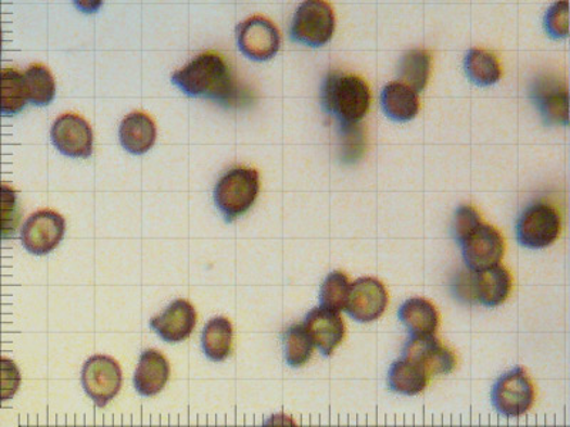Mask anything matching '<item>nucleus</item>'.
Instances as JSON below:
<instances>
[{
	"mask_svg": "<svg viewBox=\"0 0 570 427\" xmlns=\"http://www.w3.org/2000/svg\"><path fill=\"white\" fill-rule=\"evenodd\" d=\"M172 83L189 98L216 100L228 104L237 88L228 63L216 52H204L172 75Z\"/></svg>",
	"mask_w": 570,
	"mask_h": 427,
	"instance_id": "f257e3e1",
	"label": "nucleus"
},
{
	"mask_svg": "<svg viewBox=\"0 0 570 427\" xmlns=\"http://www.w3.org/2000/svg\"><path fill=\"white\" fill-rule=\"evenodd\" d=\"M321 103L328 115L349 129L368 115L371 90L363 77L353 73L332 72L324 80Z\"/></svg>",
	"mask_w": 570,
	"mask_h": 427,
	"instance_id": "f03ea898",
	"label": "nucleus"
},
{
	"mask_svg": "<svg viewBox=\"0 0 570 427\" xmlns=\"http://www.w3.org/2000/svg\"><path fill=\"white\" fill-rule=\"evenodd\" d=\"M259 193L258 171L232 167L218 179L213 191L214 204L227 222L236 221L254 206Z\"/></svg>",
	"mask_w": 570,
	"mask_h": 427,
	"instance_id": "7ed1b4c3",
	"label": "nucleus"
},
{
	"mask_svg": "<svg viewBox=\"0 0 570 427\" xmlns=\"http://www.w3.org/2000/svg\"><path fill=\"white\" fill-rule=\"evenodd\" d=\"M512 289V276L505 267L496 266L490 270L473 272L460 271L455 281L456 298L483 307H499L508 299Z\"/></svg>",
	"mask_w": 570,
	"mask_h": 427,
	"instance_id": "20e7f679",
	"label": "nucleus"
},
{
	"mask_svg": "<svg viewBox=\"0 0 570 427\" xmlns=\"http://www.w3.org/2000/svg\"><path fill=\"white\" fill-rule=\"evenodd\" d=\"M335 30V15L324 0H307L296 9L290 35L295 42L321 48L330 42Z\"/></svg>",
	"mask_w": 570,
	"mask_h": 427,
	"instance_id": "39448f33",
	"label": "nucleus"
},
{
	"mask_svg": "<svg viewBox=\"0 0 570 427\" xmlns=\"http://www.w3.org/2000/svg\"><path fill=\"white\" fill-rule=\"evenodd\" d=\"M562 221L555 207L535 203L521 214L517 224V237L522 247L541 249L549 247L559 238Z\"/></svg>",
	"mask_w": 570,
	"mask_h": 427,
	"instance_id": "423d86ee",
	"label": "nucleus"
},
{
	"mask_svg": "<svg viewBox=\"0 0 570 427\" xmlns=\"http://www.w3.org/2000/svg\"><path fill=\"white\" fill-rule=\"evenodd\" d=\"M492 403L499 415L519 417L535 402V388L522 366L514 367L495 381L491 393Z\"/></svg>",
	"mask_w": 570,
	"mask_h": 427,
	"instance_id": "0eeeda50",
	"label": "nucleus"
},
{
	"mask_svg": "<svg viewBox=\"0 0 570 427\" xmlns=\"http://www.w3.org/2000/svg\"><path fill=\"white\" fill-rule=\"evenodd\" d=\"M236 34L237 47L250 61H270L281 47L280 30L267 17H249L237 26Z\"/></svg>",
	"mask_w": 570,
	"mask_h": 427,
	"instance_id": "6e6552de",
	"label": "nucleus"
},
{
	"mask_svg": "<svg viewBox=\"0 0 570 427\" xmlns=\"http://www.w3.org/2000/svg\"><path fill=\"white\" fill-rule=\"evenodd\" d=\"M66 233V221L61 214L49 210H39L22 227L21 240L27 253L43 257L52 253L61 244Z\"/></svg>",
	"mask_w": 570,
	"mask_h": 427,
	"instance_id": "1a4fd4ad",
	"label": "nucleus"
},
{
	"mask_svg": "<svg viewBox=\"0 0 570 427\" xmlns=\"http://www.w3.org/2000/svg\"><path fill=\"white\" fill-rule=\"evenodd\" d=\"M81 385L91 401L104 407L121 392L123 385L122 367L116 359L94 355L88 359L81 371Z\"/></svg>",
	"mask_w": 570,
	"mask_h": 427,
	"instance_id": "9d476101",
	"label": "nucleus"
},
{
	"mask_svg": "<svg viewBox=\"0 0 570 427\" xmlns=\"http://www.w3.org/2000/svg\"><path fill=\"white\" fill-rule=\"evenodd\" d=\"M403 359L426 372L428 378L448 375L456 366L454 352L433 335L410 336L404 345Z\"/></svg>",
	"mask_w": 570,
	"mask_h": 427,
	"instance_id": "9b49d317",
	"label": "nucleus"
},
{
	"mask_svg": "<svg viewBox=\"0 0 570 427\" xmlns=\"http://www.w3.org/2000/svg\"><path fill=\"white\" fill-rule=\"evenodd\" d=\"M465 266L473 272L499 266L505 254V241L494 225L482 224L460 244Z\"/></svg>",
	"mask_w": 570,
	"mask_h": 427,
	"instance_id": "f8f14e48",
	"label": "nucleus"
},
{
	"mask_svg": "<svg viewBox=\"0 0 570 427\" xmlns=\"http://www.w3.org/2000/svg\"><path fill=\"white\" fill-rule=\"evenodd\" d=\"M50 140L67 157L88 158L93 153V130L88 120L75 113H66L54 120Z\"/></svg>",
	"mask_w": 570,
	"mask_h": 427,
	"instance_id": "ddd939ff",
	"label": "nucleus"
},
{
	"mask_svg": "<svg viewBox=\"0 0 570 427\" xmlns=\"http://www.w3.org/2000/svg\"><path fill=\"white\" fill-rule=\"evenodd\" d=\"M388 306V293L385 285L372 276H364L351 284L349 302L345 311L355 321H377L385 312Z\"/></svg>",
	"mask_w": 570,
	"mask_h": 427,
	"instance_id": "4468645a",
	"label": "nucleus"
},
{
	"mask_svg": "<svg viewBox=\"0 0 570 427\" xmlns=\"http://www.w3.org/2000/svg\"><path fill=\"white\" fill-rule=\"evenodd\" d=\"M195 322H198V312L191 302L187 299H176L150 321V328L164 342L177 344L193 334Z\"/></svg>",
	"mask_w": 570,
	"mask_h": 427,
	"instance_id": "2eb2a0df",
	"label": "nucleus"
},
{
	"mask_svg": "<svg viewBox=\"0 0 570 427\" xmlns=\"http://www.w3.org/2000/svg\"><path fill=\"white\" fill-rule=\"evenodd\" d=\"M303 325L314 347L321 352L322 357H330L345 336V325L340 313L321 307L312 309L305 316Z\"/></svg>",
	"mask_w": 570,
	"mask_h": 427,
	"instance_id": "dca6fc26",
	"label": "nucleus"
},
{
	"mask_svg": "<svg viewBox=\"0 0 570 427\" xmlns=\"http://www.w3.org/2000/svg\"><path fill=\"white\" fill-rule=\"evenodd\" d=\"M168 379H170V365L166 357L156 349L143 352L135 372L136 392L145 398L156 397L162 392Z\"/></svg>",
	"mask_w": 570,
	"mask_h": 427,
	"instance_id": "f3484780",
	"label": "nucleus"
},
{
	"mask_svg": "<svg viewBox=\"0 0 570 427\" xmlns=\"http://www.w3.org/2000/svg\"><path fill=\"white\" fill-rule=\"evenodd\" d=\"M156 122L143 112H134L123 119L118 129V140L127 153L141 156L156 143Z\"/></svg>",
	"mask_w": 570,
	"mask_h": 427,
	"instance_id": "a211bd4d",
	"label": "nucleus"
},
{
	"mask_svg": "<svg viewBox=\"0 0 570 427\" xmlns=\"http://www.w3.org/2000/svg\"><path fill=\"white\" fill-rule=\"evenodd\" d=\"M381 106L385 116L394 121H410L417 117L419 112L418 94L400 83V81H391L382 90Z\"/></svg>",
	"mask_w": 570,
	"mask_h": 427,
	"instance_id": "6ab92c4d",
	"label": "nucleus"
},
{
	"mask_svg": "<svg viewBox=\"0 0 570 427\" xmlns=\"http://www.w3.org/2000/svg\"><path fill=\"white\" fill-rule=\"evenodd\" d=\"M400 321L413 336L433 335L440 325V313L432 302L423 298H410L401 306Z\"/></svg>",
	"mask_w": 570,
	"mask_h": 427,
	"instance_id": "aec40b11",
	"label": "nucleus"
},
{
	"mask_svg": "<svg viewBox=\"0 0 570 427\" xmlns=\"http://www.w3.org/2000/svg\"><path fill=\"white\" fill-rule=\"evenodd\" d=\"M568 89L554 80H542L535 88V100L544 119L550 125H568Z\"/></svg>",
	"mask_w": 570,
	"mask_h": 427,
	"instance_id": "412c9836",
	"label": "nucleus"
},
{
	"mask_svg": "<svg viewBox=\"0 0 570 427\" xmlns=\"http://www.w3.org/2000/svg\"><path fill=\"white\" fill-rule=\"evenodd\" d=\"M232 325L225 316L213 318L202 333L203 353L210 361L223 362L232 349Z\"/></svg>",
	"mask_w": 570,
	"mask_h": 427,
	"instance_id": "4be33fe9",
	"label": "nucleus"
},
{
	"mask_svg": "<svg viewBox=\"0 0 570 427\" xmlns=\"http://www.w3.org/2000/svg\"><path fill=\"white\" fill-rule=\"evenodd\" d=\"M426 372L419 370L407 359H400L392 363L388 371V388L392 392L405 394V397H415L422 393L428 385Z\"/></svg>",
	"mask_w": 570,
	"mask_h": 427,
	"instance_id": "5701e85b",
	"label": "nucleus"
},
{
	"mask_svg": "<svg viewBox=\"0 0 570 427\" xmlns=\"http://www.w3.org/2000/svg\"><path fill=\"white\" fill-rule=\"evenodd\" d=\"M431 67L430 52L421 49L410 50L401 59L398 81L418 94L427 88L428 81H430Z\"/></svg>",
	"mask_w": 570,
	"mask_h": 427,
	"instance_id": "b1692460",
	"label": "nucleus"
},
{
	"mask_svg": "<svg viewBox=\"0 0 570 427\" xmlns=\"http://www.w3.org/2000/svg\"><path fill=\"white\" fill-rule=\"evenodd\" d=\"M27 102L34 106L46 107L52 103L56 95V81L48 67L43 65H31L23 73Z\"/></svg>",
	"mask_w": 570,
	"mask_h": 427,
	"instance_id": "393cba45",
	"label": "nucleus"
},
{
	"mask_svg": "<svg viewBox=\"0 0 570 427\" xmlns=\"http://www.w3.org/2000/svg\"><path fill=\"white\" fill-rule=\"evenodd\" d=\"M27 103L23 73L12 67L0 69V115L15 116Z\"/></svg>",
	"mask_w": 570,
	"mask_h": 427,
	"instance_id": "a878e982",
	"label": "nucleus"
},
{
	"mask_svg": "<svg viewBox=\"0 0 570 427\" xmlns=\"http://www.w3.org/2000/svg\"><path fill=\"white\" fill-rule=\"evenodd\" d=\"M465 72L472 83L478 86H492L498 83L502 69L498 59L494 53L482 49L469 50L465 57Z\"/></svg>",
	"mask_w": 570,
	"mask_h": 427,
	"instance_id": "bb28decb",
	"label": "nucleus"
},
{
	"mask_svg": "<svg viewBox=\"0 0 570 427\" xmlns=\"http://www.w3.org/2000/svg\"><path fill=\"white\" fill-rule=\"evenodd\" d=\"M282 347H284V358L287 365L301 367L309 361L314 352V344L303 322L291 325L282 335Z\"/></svg>",
	"mask_w": 570,
	"mask_h": 427,
	"instance_id": "cd10ccee",
	"label": "nucleus"
},
{
	"mask_svg": "<svg viewBox=\"0 0 570 427\" xmlns=\"http://www.w3.org/2000/svg\"><path fill=\"white\" fill-rule=\"evenodd\" d=\"M350 279L342 271H332L324 280L321 289H319V301L321 308L332 312L344 311L350 297Z\"/></svg>",
	"mask_w": 570,
	"mask_h": 427,
	"instance_id": "c85d7f7f",
	"label": "nucleus"
},
{
	"mask_svg": "<svg viewBox=\"0 0 570 427\" xmlns=\"http://www.w3.org/2000/svg\"><path fill=\"white\" fill-rule=\"evenodd\" d=\"M21 206L16 190L0 183V240L12 238L21 222Z\"/></svg>",
	"mask_w": 570,
	"mask_h": 427,
	"instance_id": "c756f323",
	"label": "nucleus"
},
{
	"mask_svg": "<svg viewBox=\"0 0 570 427\" xmlns=\"http://www.w3.org/2000/svg\"><path fill=\"white\" fill-rule=\"evenodd\" d=\"M482 224V218L476 207L472 206H460L455 211L453 222V233L456 243L459 245L464 243L468 235H471L473 231Z\"/></svg>",
	"mask_w": 570,
	"mask_h": 427,
	"instance_id": "7c9ffc66",
	"label": "nucleus"
},
{
	"mask_svg": "<svg viewBox=\"0 0 570 427\" xmlns=\"http://www.w3.org/2000/svg\"><path fill=\"white\" fill-rule=\"evenodd\" d=\"M22 381L21 371L12 359L0 357V403L15 397Z\"/></svg>",
	"mask_w": 570,
	"mask_h": 427,
	"instance_id": "2f4dec72",
	"label": "nucleus"
},
{
	"mask_svg": "<svg viewBox=\"0 0 570 427\" xmlns=\"http://www.w3.org/2000/svg\"><path fill=\"white\" fill-rule=\"evenodd\" d=\"M568 2L554 4L547 11L545 17V27L547 35L554 39H565L569 35V8Z\"/></svg>",
	"mask_w": 570,
	"mask_h": 427,
	"instance_id": "473e14b6",
	"label": "nucleus"
},
{
	"mask_svg": "<svg viewBox=\"0 0 570 427\" xmlns=\"http://www.w3.org/2000/svg\"><path fill=\"white\" fill-rule=\"evenodd\" d=\"M262 427H299V425L295 424L293 417L286 415V413H276V415L268 417Z\"/></svg>",
	"mask_w": 570,
	"mask_h": 427,
	"instance_id": "72a5a7b5",
	"label": "nucleus"
},
{
	"mask_svg": "<svg viewBox=\"0 0 570 427\" xmlns=\"http://www.w3.org/2000/svg\"><path fill=\"white\" fill-rule=\"evenodd\" d=\"M3 47V36H2V26H0V53H2Z\"/></svg>",
	"mask_w": 570,
	"mask_h": 427,
	"instance_id": "f704fd0d",
	"label": "nucleus"
}]
</instances>
